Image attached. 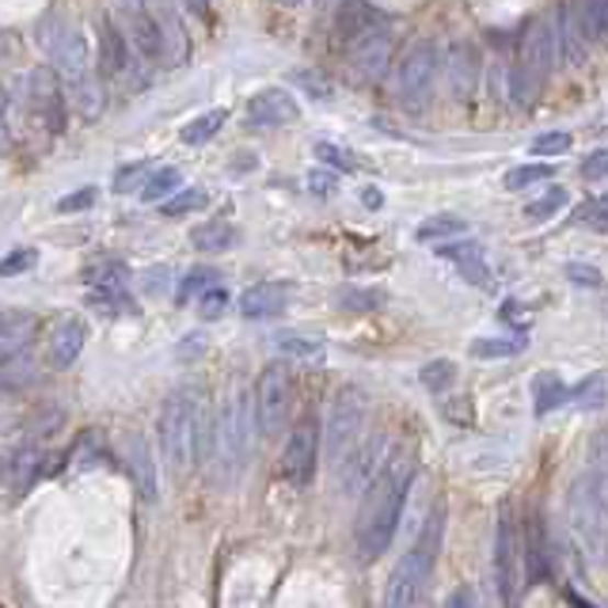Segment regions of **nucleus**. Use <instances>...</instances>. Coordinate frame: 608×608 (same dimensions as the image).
I'll return each mask as SVG.
<instances>
[{
	"label": "nucleus",
	"instance_id": "nucleus-1",
	"mask_svg": "<svg viewBox=\"0 0 608 608\" xmlns=\"http://www.w3.org/2000/svg\"><path fill=\"white\" fill-rule=\"evenodd\" d=\"M410 483H415V457L407 449H392L376 480L361 495L358 525H354V548L361 563H373L389 552L392 537L399 529V517L407 509Z\"/></svg>",
	"mask_w": 608,
	"mask_h": 608
},
{
	"label": "nucleus",
	"instance_id": "nucleus-2",
	"mask_svg": "<svg viewBox=\"0 0 608 608\" xmlns=\"http://www.w3.org/2000/svg\"><path fill=\"white\" fill-rule=\"evenodd\" d=\"M213 434L217 415H210L199 389H176L160 404L156 441L171 468H202L213 460Z\"/></svg>",
	"mask_w": 608,
	"mask_h": 608
},
{
	"label": "nucleus",
	"instance_id": "nucleus-3",
	"mask_svg": "<svg viewBox=\"0 0 608 608\" xmlns=\"http://www.w3.org/2000/svg\"><path fill=\"white\" fill-rule=\"evenodd\" d=\"M38 46H43L50 69L65 80V88H69L72 106H77L85 119H100L103 103H106V85L100 80L92 50H88V38L65 20H43V27H38Z\"/></svg>",
	"mask_w": 608,
	"mask_h": 608
},
{
	"label": "nucleus",
	"instance_id": "nucleus-4",
	"mask_svg": "<svg viewBox=\"0 0 608 608\" xmlns=\"http://www.w3.org/2000/svg\"><path fill=\"white\" fill-rule=\"evenodd\" d=\"M441 540H446V503H438L430 509V517L423 521L418 537L410 540V548L404 559L396 563L384 589V608H418L426 597V586L434 578V566L441 555Z\"/></svg>",
	"mask_w": 608,
	"mask_h": 608
},
{
	"label": "nucleus",
	"instance_id": "nucleus-5",
	"mask_svg": "<svg viewBox=\"0 0 608 608\" xmlns=\"http://www.w3.org/2000/svg\"><path fill=\"white\" fill-rule=\"evenodd\" d=\"M566 537L582 566H601L608 559V498L594 483V475L582 468V475L571 483L566 498Z\"/></svg>",
	"mask_w": 608,
	"mask_h": 608
},
{
	"label": "nucleus",
	"instance_id": "nucleus-6",
	"mask_svg": "<svg viewBox=\"0 0 608 608\" xmlns=\"http://www.w3.org/2000/svg\"><path fill=\"white\" fill-rule=\"evenodd\" d=\"M95 69L106 88H126V92H145L153 80V69L142 61L122 20L114 15H100L95 23Z\"/></svg>",
	"mask_w": 608,
	"mask_h": 608
},
{
	"label": "nucleus",
	"instance_id": "nucleus-7",
	"mask_svg": "<svg viewBox=\"0 0 608 608\" xmlns=\"http://www.w3.org/2000/svg\"><path fill=\"white\" fill-rule=\"evenodd\" d=\"M251 430L255 426V399L251 392L236 389L217 410V434H213V464L221 480H236L251 457Z\"/></svg>",
	"mask_w": 608,
	"mask_h": 608
},
{
	"label": "nucleus",
	"instance_id": "nucleus-8",
	"mask_svg": "<svg viewBox=\"0 0 608 608\" xmlns=\"http://www.w3.org/2000/svg\"><path fill=\"white\" fill-rule=\"evenodd\" d=\"M365 418H369V396L358 384H342L331 396V407H327V418H324V453L331 460V468L361 441Z\"/></svg>",
	"mask_w": 608,
	"mask_h": 608
},
{
	"label": "nucleus",
	"instance_id": "nucleus-9",
	"mask_svg": "<svg viewBox=\"0 0 608 608\" xmlns=\"http://www.w3.org/2000/svg\"><path fill=\"white\" fill-rule=\"evenodd\" d=\"M491 566H495V589H498V597H503V605L517 608L521 589H525V544H521V529H517V517H514V509H509V503L498 506Z\"/></svg>",
	"mask_w": 608,
	"mask_h": 608
},
{
	"label": "nucleus",
	"instance_id": "nucleus-10",
	"mask_svg": "<svg viewBox=\"0 0 608 608\" xmlns=\"http://www.w3.org/2000/svg\"><path fill=\"white\" fill-rule=\"evenodd\" d=\"M85 304L95 308L100 316H134L137 301L130 293V278L134 270L119 259H106V262H88L85 267Z\"/></svg>",
	"mask_w": 608,
	"mask_h": 608
},
{
	"label": "nucleus",
	"instance_id": "nucleus-11",
	"mask_svg": "<svg viewBox=\"0 0 608 608\" xmlns=\"http://www.w3.org/2000/svg\"><path fill=\"white\" fill-rule=\"evenodd\" d=\"M319 453H324V423H319L312 410L293 423L290 438H285L282 460H278V475H282L290 487H312L316 480V468H319Z\"/></svg>",
	"mask_w": 608,
	"mask_h": 608
},
{
	"label": "nucleus",
	"instance_id": "nucleus-12",
	"mask_svg": "<svg viewBox=\"0 0 608 608\" xmlns=\"http://www.w3.org/2000/svg\"><path fill=\"white\" fill-rule=\"evenodd\" d=\"M23 92H27V111L38 119V126L46 130V137H65L69 130V88L57 77L50 65H35L23 77Z\"/></svg>",
	"mask_w": 608,
	"mask_h": 608
},
{
	"label": "nucleus",
	"instance_id": "nucleus-13",
	"mask_svg": "<svg viewBox=\"0 0 608 608\" xmlns=\"http://www.w3.org/2000/svg\"><path fill=\"white\" fill-rule=\"evenodd\" d=\"M122 4V27H126L134 50L142 54V61L156 69V65H171V50H168V31L160 23V12H156L153 0H119Z\"/></svg>",
	"mask_w": 608,
	"mask_h": 608
},
{
	"label": "nucleus",
	"instance_id": "nucleus-14",
	"mask_svg": "<svg viewBox=\"0 0 608 608\" xmlns=\"http://www.w3.org/2000/svg\"><path fill=\"white\" fill-rule=\"evenodd\" d=\"M50 472H54V464H50V453H46L43 441L23 438L20 446H12L0 457V491H4V498H23Z\"/></svg>",
	"mask_w": 608,
	"mask_h": 608
},
{
	"label": "nucleus",
	"instance_id": "nucleus-15",
	"mask_svg": "<svg viewBox=\"0 0 608 608\" xmlns=\"http://www.w3.org/2000/svg\"><path fill=\"white\" fill-rule=\"evenodd\" d=\"M389 438H384L381 430H373V434H361V441L354 449H350L347 457L335 464V480H339V491L342 495H350V498H358V495H365L369 491V483L376 480V472L384 468V460H389Z\"/></svg>",
	"mask_w": 608,
	"mask_h": 608
},
{
	"label": "nucleus",
	"instance_id": "nucleus-16",
	"mask_svg": "<svg viewBox=\"0 0 608 608\" xmlns=\"http://www.w3.org/2000/svg\"><path fill=\"white\" fill-rule=\"evenodd\" d=\"M255 426H259V438H274L282 434L285 418H290L293 404V381L285 373V365H267L255 381Z\"/></svg>",
	"mask_w": 608,
	"mask_h": 608
},
{
	"label": "nucleus",
	"instance_id": "nucleus-17",
	"mask_svg": "<svg viewBox=\"0 0 608 608\" xmlns=\"http://www.w3.org/2000/svg\"><path fill=\"white\" fill-rule=\"evenodd\" d=\"M438 46L430 38H418L415 46L404 54L396 69V95L407 106H423L434 92V80H438Z\"/></svg>",
	"mask_w": 608,
	"mask_h": 608
},
{
	"label": "nucleus",
	"instance_id": "nucleus-18",
	"mask_svg": "<svg viewBox=\"0 0 608 608\" xmlns=\"http://www.w3.org/2000/svg\"><path fill=\"white\" fill-rule=\"evenodd\" d=\"M119 457H122V468L130 472V480H134L137 495H142L145 503H156V498H160V472H156L153 446L145 441V434L130 430L119 446Z\"/></svg>",
	"mask_w": 608,
	"mask_h": 608
},
{
	"label": "nucleus",
	"instance_id": "nucleus-19",
	"mask_svg": "<svg viewBox=\"0 0 608 608\" xmlns=\"http://www.w3.org/2000/svg\"><path fill=\"white\" fill-rule=\"evenodd\" d=\"M555 38L566 54V65H571V69H582L589 50H594V35H589L586 4H582V0H563L559 20H555Z\"/></svg>",
	"mask_w": 608,
	"mask_h": 608
},
{
	"label": "nucleus",
	"instance_id": "nucleus-20",
	"mask_svg": "<svg viewBox=\"0 0 608 608\" xmlns=\"http://www.w3.org/2000/svg\"><path fill=\"white\" fill-rule=\"evenodd\" d=\"M347 61H350V69L358 72L361 80H381L384 77V69H389V61H392V35H389V27H373L369 35H361L358 43H350L347 46Z\"/></svg>",
	"mask_w": 608,
	"mask_h": 608
},
{
	"label": "nucleus",
	"instance_id": "nucleus-21",
	"mask_svg": "<svg viewBox=\"0 0 608 608\" xmlns=\"http://www.w3.org/2000/svg\"><path fill=\"white\" fill-rule=\"evenodd\" d=\"M88 342V324L80 316H61L50 327V339H46V365L50 369H72L77 358L85 354Z\"/></svg>",
	"mask_w": 608,
	"mask_h": 608
},
{
	"label": "nucleus",
	"instance_id": "nucleus-22",
	"mask_svg": "<svg viewBox=\"0 0 608 608\" xmlns=\"http://www.w3.org/2000/svg\"><path fill=\"white\" fill-rule=\"evenodd\" d=\"M301 106L285 88H262L248 100V126L255 130H274V126H290L297 122Z\"/></svg>",
	"mask_w": 608,
	"mask_h": 608
},
{
	"label": "nucleus",
	"instance_id": "nucleus-23",
	"mask_svg": "<svg viewBox=\"0 0 608 608\" xmlns=\"http://www.w3.org/2000/svg\"><path fill=\"white\" fill-rule=\"evenodd\" d=\"M521 65L529 72H537L540 80H548V72H552L555 65V27L544 20H532L529 31H525L521 38Z\"/></svg>",
	"mask_w": 608,
	"mask_h": 608
},
{
	"label": "nucleus",
	"instance_id": "nucleus-24",
	"mask_svg": "<svg viewBox=\"0 0 608 608\" xmlns=\"http://www.w3.org/2000/svg\"><path fill=\"white\" fill-rule=\"evenodd\" d=\"M521 544H525V578L537 586V582H548L552 574V544H548V529H544V517H532L521 532Z\"/></svg>",
	"mask_w": 608,
	"mask_h": 608
},
{
	"label": "nucleus",
	"instance_id": "nucleus-25",
	"mask_svg": "<svg viewBox=\"0 0 608 608\" xmlns=\"http://www.w3.org/2000/svg\"><path fill=\"white\" fill-rule=\"evenodd\" d=\"M438 251H441V259H446V262H453L460 278H468V282H475V285H491L487 251H483L475 240L460 236V240H453V244H441Z\"/></svg>",
	"mask_w": 608,
	"mask_h": 608
},
{
	"label": "nucleus",
	"instance_id": "nucleus-26",
	"mask_svg": "<svg viewBox=\"0 0 608 608\" xmlns=\"http://www.w3.org/2000/svg\"><path fill=\"white\" fill-rule=\"evenodd\" d=\"M446 72H449V92L457 100H468L472 88L480 85V54L472 43H457L446 57Z\"/></svg>",
	"mask_w": 608,
	"mask_h": 608
},
{
	"label": "nucleus",
	"instance_id": "nucleus-27",
	"mask_svg": "<svg viewBox=\"0 0 608 608\" xmlns=\"http://www.w3.org/2000/svg\"><path fill=\"white\" fill-rule=\"evenodd\" d=\"M373 27H381V15L373 12L369 0H342L339 15H335V38H339L342 46L358 43V38L369 35Z\"/></svg>",
	"mask_w": 608,
	"mask_h": 608
},
{
	"label": "nucleus",
	"instance_id": "nucleus-28",
	"mask_svg": "<svg viewBox=\"0 0 608 608\" xmlns=\"http://www.w3.org/2000/svg\"><path fill=\"white\" fill-rule=\"evenodd\" d=\"M285 285H274V282H259V285H248V290L240 293V312L244 319H274L285 312Z\"/></svg>",
	"mask_w": 608,
	"mask_h": 608
},
{
	"label": "nucleus",
	"instance_id": "nucleus-29",
	"mask_svg": "<svg viewBox=\"0 0 608 608\" xmlns=\"http://www.w3.org/2000/svg\"><path fill=\"white\" fill-rule=\"evenodd\" d=\"M225 122H228V111L225 106H213V111H202V114H194L191 122H187L183 130H179V137H183V145H191V149H202V145H210L213 137L225 130Z\"/></svg>",
	"mask_w": 608,
	"mask_h": 608
},
{
	"label": "nucleus",
	"instance_id": "nucleus-30",
	"mask_svg": "<svg viewBox=\"0 0 608 608\" xmlns=\"http://www.w3.org/2000/svg\"><path fill=\"white\" fill-rule=\"evenodd\" d=\"M418 240L423 244H446V240H460V236H468V221L457 217V213H434V217H426L423 225H418Z\"/></svg>",
	"mask_w": 608,
	"mask_h": 608
},
{
	"label": "nucleus",
	"instance_id": "nucleus-31",
	"mask_svg": "<svg viewBox=\"0 0 608 608\" xmlns=\"http://www.w3.org/2000/svg\"><path fill=\"white\" fill-rule=\"evenodd\" d=\"M191 244L199 248L202 255H221L228 248H236V228L228 221H205L191 233Z\"/></svg>",
	"mask_w": 608,
	"mask_h": 608
},
{
	"label": "nucleus",
	"instance_id": "nucleus-32",
	"mask_svg": "<svg viewBox=\"0 0 608 608\" xmlns=\"http://www.w3.org/2000/svg\"><path fill=\"white\" fill-rule=\"evenodd\" d=\"M566 399H571V389L555 373H537V381H532V407H537V415H552Z\"/></svg>",
	"mask_w": 608,
	"mask_h": 608
},
{
	"label": "nucleus",
	"instance_id": "nucleus-33",
	"mask_svg": "<svg viewBox=\"0 0 608 608\" xmlns=\"http://www.w3.org/2000/svg\"><path fill=\"white\" fill-rule=\"evenodd\" d=\"M540 85H544V80L517 61L514 69H509V85H506L509 103H514V106H532V103H537V95H540Z\"/></svg>",
	"mask_w": 608,
	"mask_h": 608
},
{
	"label": "nucleus",
	"instance_id": "nucleus-34",
	"mask_svg": "<svg viewBox=\"0 0 608 608\" xmlns=\"http://www.w3.org/2000/svg\"><path fill=\"white\" fill-rule=\"evenodd\" d=\"M210 285H217V270L213 267H191L183 278L176 282V304H191L199 301Z\"/></svg>",
	"mask_w": 608,
	"mask_h": 608
},
{
	"label": "nucleus",
	"instance_id": "nucleus-35",
	"mask_svg": "<svg viewBox=\"0 0 608 608\" xmlns=\"http://www.w3.org/2000/svg\"><path fill=\"white\" fill-rule=\"evenodd\" d=\"M278 354L282 358H297V361H324V339H312V335H278Z\"/></svg>",
	"mask_w": 608,
	"mask_h": 608
},
{
	"label": "nucleus",
	"instance_id": "nucleus-36",
	"mask_svg": "<svg viewBox=\"0 0 608 608\" xmlns=\"http://www.w3.org/2000/svg\"><path fill=\"white\" fill-rule=\"evenodd\" d=\"M179 183H183L179 168H153L149 179H145V187L137 194H142V202H164V199H171V194L179 191Z\"/></svg>",
	"mask_w": 608,
	"mask_h": 608
},
{
	"label": "nucleus",
	"instance_id": "nucleus-37",
	"mask_svg": "<svg viewBox=\"0 0 608 608\" xmlns=\"http://www.w3.org/2000/svg\"><path fill=\"white\" fill-rule=\"evenodd\" d=\"M31 381H35V354H31V350L23 358L8 361V365H0V396L27 389Z\"/></svg>",
	"mask_w": 608,
	"mask_h": 608
},
{
	"label": "nucleus",
	"instance_id": "nucleus-38",
	"mask_svg": "<svg viewBox=\"0 0 608 608\" xmlns=\"http://www.w3.org/2000/svg\"><path fill=\"white\" fill-rule=\"evenodd\" d=\"M205 205V191H199V187H187V191H176L171 199H164L156 210H160V217L176 221V217H187V213H199Z\"/></svg>",
	"mask_w": 608,
	"mask_h": 608
},
{
	"label": "nucleus",
	"instance_id": "nucleus-39",
	"mask_svg": "<svg viewBox=\"0 0 608 608\" xmlns=\"http://www.w3.org/2000/svg\"><path fill=\"white\" fill-rule=\"evenodd\" d=\"M566 202H571L566 187H548V191L540 194V199H532L521 213H525V221H552Z\"/></svg>",
	"mask_w": 608,
	"mask_h": 608
},
{
	"label": "nucleus",
	"instance_id": "nucleus-40",
	"mask_svg": "<svg viewBox=\"0 0 608 608\" xmlns=\"http://www.w3.org/2000/svg\"><path fill=\"white\" fill-rule=\"evenodd\" d=\"M149 171H153L149 160H130V164H122V168L114 171V179H111V191H114V194H137V191L145 187V179H149Z\"/></svg>",
	"mask_w": 608,
	"mask_h": 608
},
{
	"label": "nucleus",
	"instance_id": "nucleus-41",
	"mask_svg": "<svg viewBox=\"0 0 608 608\" xmlns=\"http://www.w3.org/2000/svg\"><path fill=\"white\" fill-rule=\"evenodd\" d=\"M418 381H423V389H426V392H434V396H441V392L453 389V381H457V365H453V361H446V358H438V361H430V365H423V373H418Z\"/></svg>",
	"mask_w": 608,
	"mask_h": 608
},
{
	"label": "nucleus",
	"instance_id": "nucleus-42",
	"mask_svg": "<svg viewBox=\"0 0 608 608\" xmlns=\"http://www.w3.org/2000/svg\"><path fill=\"white\" fill-rule=\"evenodd\" d=\"M571 399L578 404L582 410H597L608 399V389H605V376L601 373H594V376H586V381L578 384V389H571Z\"/></svg>",
	"mask_w": 608,
	"mask_h": 608
},
{
	"label": "nucleus",
	"instance_id": "nucleus-43",
	"mask_svg": "<svg viewBox=\"0 0 608 608\" xmlns=\"http://www.w3.org/2000/svg\"><path fill=\"white\" fill-rule=\"evenodd\" d=\"M529 339H475L472 342V354L483 358V361H495V358H514L525 350Z\"/></svg>",
	"mask_w": 608,
	"mask_h": 608
},
{
	"label": "nucleus",
	"instance_id": "nucleus-44",
	"mask_svg": "<svg viewBox=\"0 0 608 608\" xmlns=\"http://www.w3.org/2000/svg\"><path fill=\"white\" fill-rule=\"evenodd\" d=\"M586 472L594 475V483H597V487H601V495L608 498V430L594 441V449H589V464H586Z\"/></svg>",
	"mask_w": 608,
	"mask_h": 608
},
{
	"label": "nucleus",
	"instance_id": "nucleus-45",
	"mask_svg": "<svg viewBox=\"0 0 608 608\" xmlns=\"http://www.w3.org/2000/svg\"><path fill=\"white\" fill-rule=\"evenodd\" d=\"M95 202H100V187H80V191H72V194H61L54 210L61 213V217H72V213L92 210Z\"/></svg>",
	"mask_w": 608,
	"mask_h": 608
},
{
	"label": "nucleus",
	"instance_id": "nucleus-46",
	"mask_svg": "<svg viewBox=\"0 0 608 608\" xmlns=\"http://www.w3.org/2000/svg\"><path fill=\"white\" fill-rule=\"evenodd\" d=\"M228 304H233V293H228L225 285H210V290L199 297V316L202 319H221L228 312Z\"/></svg>",
	"mask_w": 608,
	"mask_h": 608
},
{
	"label": "nucleus",
	"instance_id": "nucleus-47",
	"mask_svg": "<svg viewBox=\"0 0 608 608\" xmlns=\"http://www.w3.org/2000/svg\"><path fill=\"white\" fill-rule=\"evenodd\" d=\"M586 4V23L594 46H608V0H582Z\"/></svg>",
	"mask_w": 608,
	"mask_h": 608
},
{
	"label": "nucleus",
	"instance_id": "nucleus-48",
	"mask_svg": "<svg viewBox=\"0 0 608 608\" xmlns=\"http://www.w3.org/2000/svg\"><path fill=\"white\" fill-rule=\"evenodd\" d=\"M548 176H552V168H544V164H525V168H514L506 176V191H525V187H537V183H544Z\"/></svg>",
	"mask_w": 608,
	"mask_h": 608
},
{
	"label": "nucleus",
	"instance_id": "nucleus-49",
	"mask_svg": "<svg viewBox=\"0 0 608 608\" xmlns=\"http://www.w3.org/2000/svg\"><path fill=\"white\" fill-rule=\"evenodd\" d=\"M38 262V251L35 248H15V251H8L4 259H0V278H20V274H27L31 267Z\"/></svg>",
	"mask_w": 608,
	"mask_h": 608
},
{
	"label": "nucleus",
	"instance_id": "nucleus-50",
	"mask_svg": "<svg viewBox=\"0 0 608 608\" xmlns=\"http://www.w3.org/2000/svg\"><path fill=\"white\" fill-rule=\"evenodd\" d=\"M316 156L327 164V168H335V171H354L358 168L354 153H350V149H335L331 142H319L316 145Z\"/></svg>",
	"mask_w": 608,
	"mask_h": 608
},
{
	"label": "nucleus",
	"instance_id": "nucleus-51",
	"mask_svg": "<svg viewBox=\"0 0 608 608\" xmlns=\"http://www.w3.org/2000/svg\"><path fill=\"white\" fill-rule=\"evenodd\" d=\"M532 153L537 156H566L571 153V134H540L537 142H532Z\"/></svg>",
	"mask_w": 608,
	"mask_h": 608
},
{
	"label": "nucleus",
	"instance_id": "nucleus-52",
	"mask_svg": "<svg viewBox=\"0 0 608 608\" xmlns=\"http://www.w3.org/2000/svg\"><path fill=\"white\" fill-rule=\"evenodd\" d=\"M582 176L586 179H608V149H597L582 160Z\"/></svg>",
	"mask_w": 608,
	"mask_h": 608
},
{
	"label": "nucleus",
	"instance_id": "nucleus-53",
	"mask_svg": "<svg viewBox=\"0 0 608 608\" xmlns=\"http://www.w3.org/2000/svg\"><path fill=\"white\" fill-rule=\"evenodd\" d=\"M582 221H589L594 228L608 233V194H601L597 202H589V210H582Z\"/></svg>",
	"mask_w": 608,
	"mask_h": 608
},
{
	"label": "nucleus",
	"instance_id": "nucleus-54",
	"mask_svg": "<svg viewBox=\"0 0 608 608\" xmlns=\"http://www.w3.org/2000/svg\"><path fill=\"white\" fill-rule=\"evenodd\" d=\"M308 191L312 194H319V199H327V194L335 191V171H327V168H316L308 176Z\"/></svg>",
	"mask_w": 608,
	"mask_h": 608
},
{
	"label": "nucleus",
	"instance_id": "nucleus-55",
	"mask_svg": "<svg viewBox=\"0 0 608 608\" xmlns=\"http://www.w3.org/2000/svg\"><path fill=\"white\" fill-rule=\"evenodd\" d=\"M179 8H183V12H191L194 20L205 23V27H213V4H210V0H179Z\"/></svg>",
	"mask_w": 608,
	"mask_h": 608
},
{
	"label": "nucleus",
	"instance_id": "nucleus-56",
	"mask_svg": "<svg viewBox=\"0 0 608 608\" xmlns=\"http://www.w3.org/2000/svg\"><path fill=\"white\" fill-rule=\"evenodd\" d=\"M566 278L578 285H601V274H597L594 267H582V262H571V267H566Z\"/></svg>",
	"mask_w": 608,
	"mask_h": 608
},
{
	"label": "nucleus",
	"instance_id": "nucleus-57",
	"mask_svg": "<svg viewBox=\"0 0 608 608\" xmlns=\"http://www.w3.org/2000/svg\"><path fill=\"white\" fill-rule=\"evenodd\" d=\"M446 608H480V601H475V589L472 586H457L453 594L446 597Z\"/></svg>",
	"mask_w": 608,
	"mask_h": 608
},
{
	"label": "nucleus",
	"instance_id": "nucleus-58",
	"mask_svg": "<svg viewBox=\"0 0 608 608\" xmlns=\"http://www.w3.org/2000/svg\"><path fill=\"white\" fill-rule=\"evenodd\" d=\"M342 304H347V308H376V304H381V293L350 290V293H342Z\"/></svg>",
	"mask_w": 608,
	"mask_h": 608
},
{
	"label": "nucleus",
	"instance_id": "nucleus-59",
	"mask_svg": "<svg viewBox=\"0 0 608 608\" xmlns=\"http://www.w3.org/2000/svg\"><path fill=\"white\" fill-rule=\"evenodd\" d=\"M168 278H171L168 267L149 270V274H145V290H149V293H164V290H168Z\"/></svg>",
	"mask_w": 608,
	"mask_h": 608
},
{
	"label": "nucleus",
	"instance_id": "nucleus-60",
	"mask_svg": "<svg viewBox=\"0 0 608 608\" xmlns=\"http://www.w3.org/2000/svg\"><path fill=\"white\" fill-rule=\"evenodd\" d=\"M12 142V130H8V95L0 92V149Z\"/></svg>",
	"mask_w": 608,
	"mask_h": 608
},
{
	"label": "nucleus",
	"instance_id": "nucleus-61",
	"mask_svg": "<svg viewBox=\"0 0 608 608\" xmlns=\"http://www.w3.org/2000/svg\"><path fill=\"white\" fill-rule=\"evenodd\" d=\"M361 202H365L369 210H381V205H384V191H381V187H361Z\"/></svg>",
	"mask_w": 608,
	"mask_h": 608
},
{
	"label": "nucleus",
	"instance_id": "nucleus-62",
	"mask_svg": "<svg viewBox=\"0 0 608 608\" xmlns=\"http://www.w3.org/2000/svg\"><path fill=\"white\" fill-rule=\"evenodd\" d=\"M566 601H571V608H597L594 601H586L582 594H574V589H566Z\"/></svg>",
	"mask_w": 608,
	"mask_h": 608
},
{
	"label": "nucleus",
	"instance_id": "nucleus-63",
	"mask_svg": "<svg viewBox=\"0 0 608 608\" xmlns=\"http://www.w3.org/2000/svg\"><path fill=\"white\" fill-rule=\"evenodd\" d=\"M4 331H8V316L0 312V335H4Z\"/></svg>",
	"mask_w": 608,
	"mask_h": 608
}]
</instances>
